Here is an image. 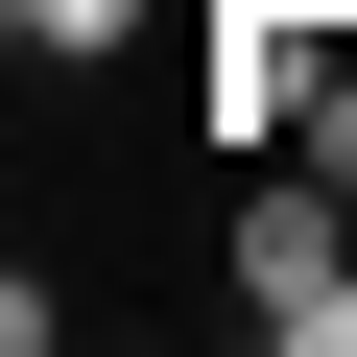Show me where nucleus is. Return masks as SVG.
<instances>
[{
    "label": "nucleus",
    "instance_id": "4",
    "mask_svg": "<svg viewBox=\"0 0 357 357\" xmlns=\"http://www.w3.org/2000/svg\"><path fill=\"white\" fill-rule=\"evenodd\" d=\"M333 24H357V0H333Z\"/></svg>",
    "mask_w": 357,
    "mask_h": 357
},
{
    "label": "nucleus",
    "instance_id": "3",
    "mask_svg": "<svg viewBox=\"0 0 357 357\" xmlns=\"http://www.w3.org/2000/svg\"><path fill=\"white\" fill-rule=\"evenodd\" d=\"M286 357H357V262H333V286H310V310H286Z\"/></svg>",
    "mask_w": 357,
    "mask_h": 357
},
{
    "label": "nucleus",
    "instance_id": "1",
    "mask_svg": "<svg viewBox=\"0 0 357 357\" xmlns=\"http://www.w3.org/2000/svg\"><path fill=\"white\" fill-rule=\"evenodd\" d=\"M333 262H357V191H333V167H310V143H286V167H238V310L286 333Z\"/></svg>",
    "mask_w": 357,
    "mask_h": 357
},
{
    "label": "nucleus",
    "instance_id": "2",
    "mask_svg": "<svg viewBox=\"0 0 357 357\" xmlns=\"http://www.w3.org/2000/svg\"><path fill=\"white\" fill-rule=\"evenodd\" d=\"M0 24H24V72H119V24H143V0H0Z\"/></svg>",
    "mask_w": 357,
    "mask_h": 357
}]
</instances>
